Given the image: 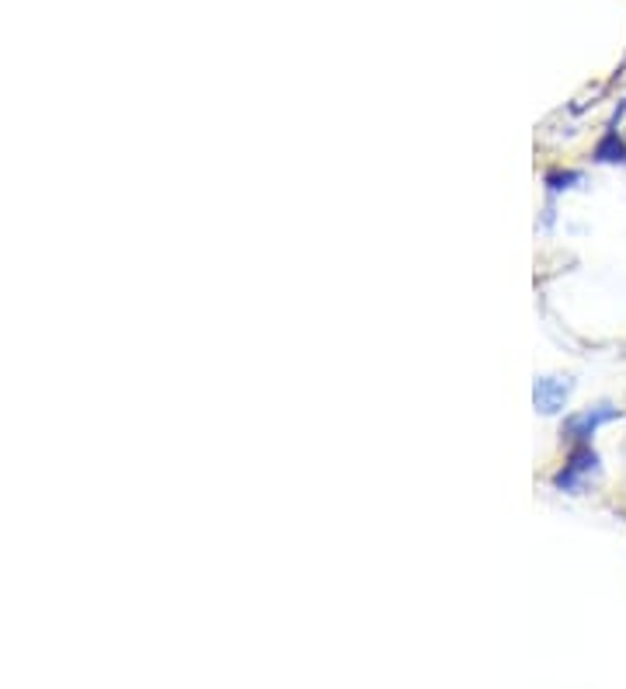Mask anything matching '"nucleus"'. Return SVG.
I'll return each instance as SVG.
<instances>
[{
  "label": "nucleus",
  "mask_w": 626,
  "mask_h": 689,
  "mask_svg": "<svg viewBox=\"0 0 626 689\" xmlns=\"http://www.w3.org/2000/svg\"><path fill=\"white\" fill-rule=\"evenodd\" d=\"M595 471H598V453L582 442V446L571 453V460L564 463V471L554 477V484H557L561 491H571V495H582L585 484H588V477H592Z\"/></svg>",
  "instance_id": "obj_1"
},
{
  "label": "nucleus",
  "mask_w": 626,
  "mask_h": 689,
  "mask_svg": "<svg viewBox=\"0 0 626 689\" xmlns=\"http://www.w3.org/2000/svg\"><path fill=\"white\" fill-rule=\"evenodd\" d=\"M616 418H619V411L613 404H598V408L571 414L567 422H564V429H561V435L567 442H578V446H582V442H588L598 429H603L606 422H616Z\"/></svg>",
  "instance_id": "obj_2"
},
{
  "label": "nucleus",
  "mask_w": 626,
  "mask_h": 689,
  "mask_svg": "<svg viewBox=\"0 0 626 689\" xmlns=\"http://www.w3.org/2000/svg\"><path fill=\"white\" fill-rule=\"evenodd\" d=\"M571 390H574V383L567 377H543V380H536V387H533L536 411L540 414H557L567 404Z\"/></svg>",
  "instance_id": "obj_3"
},
{
  "label": "nucleus",
  "mask_w": 626,
  "mask_h": 689,
  "mask_svg": "<svg viewBox=\"0 0 626 689\" xmlns=\"http://www.w3.org/2000/svg\"><path fill=\"white\" fill-rule=\"evenodd\" d=\"M595 161H606V164H616V161H626V146L616 133H606V140L595 146Z\"/></svg>",
  "instance_id": "obj_4"
},
{
  "label": "nucleus",
  "mask_w": 626,
  "mask_h": 689,
  "mask_svg": "<svg viewBox=\"0 0 626 689\" xmlns=\"http://www.w3.org/2000/svg\"><path fill=\"white\" fill-rule=\"evenodd\" d=\"M571 182H582V175H578V171H564V175H550V192L571 188Z\"/></svg>",
  "instance_id": "obj_5"
}]
</instances>
